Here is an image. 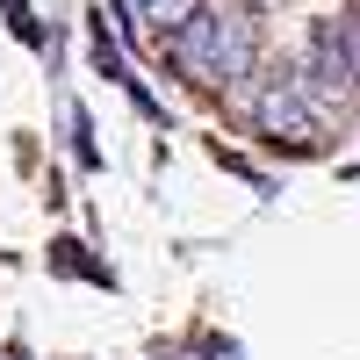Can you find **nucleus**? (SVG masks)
<instances>
[{"instance_id": "9d476101", "label": "nucleus", "mask_w": 360, "mask_h": 360, "mask_svg": "<svg viewBox=\"0 0 360 360\" xmlns=\"http://www.w3.org/2000/svg\"><path fill=\"white\" fill-rule=\"evenodd\" d=\"M0 360H22V353H0Z\"/></svg>"}, {"instance_id": "f03ea898", "label": "nucleus", "mask_w": 360, "mask_h": 360, "mask_svg": "<svg viewBox=\"0 0 360 360\" xmlns=\"http://www.w3.org/2000/svg\"><path fill=\"white\" fill-rule=\"evenodd\" d=\"M252 130L266 144H288V152H310L317 144V115H310V86L303 79H266L252 94Z\"/></svg>"}, {"instance_id": "0eeeda50", "label": "nucleus", "mask_w": 360, "mask_h": 360, "mask_svg": "<svg viewBox=\"0 0 360 360\" xmlns=\"http://www.w3.org/2000/svg\"><path fill=\"white\" fill-rule=\"evenodd\" d=\"M209 360H238V339H217V346H209Z\"/></svg>"}, {"instance_id": "1a4fd4ad", "label": "nucleus", "mask_w": 360, "mask_h": 360, "mask_svg": "<svg viewBox=\"0 0 360 360\" xmlns=\"http://www.w3.org/2000/svg\"><path fill=\"white\" fill-rule=\"evenodd\" d=\"M152 360H180V353H152Z\"/></svg>"}, {"instance_id": "39448f33", "label": "nucleus", "mask_w": 360, "mask_h": 360, "mask_svg": "<svg viewBox=\"0 0 360 360\" xmlns=\"http://www.w3.org/2000/svg\"><path fill=\"white\" fill-rule=\"evenodd\" d=\"M65 130H72V152H79V166H101V152H94V123H86V108H65Z\"/></svg>"}, {"instance_id": "6e6552de", "label": "nucleus", "mask_w": 360, "mask_h": 360, "mask_svg": "<svg viewBox=\"0 0 360 360\" xmlns=\"http://www.w3.org/2000/svg\"><path fill=\"white\" fill-rule=\"evenodd\" d=\"M346 29H353V44H360V0H353V22H346Z\"/></svg>"}, {"instance_id": "7ed1b4c3", "label": "nucleus", "mask_w": 360, "mask_h": 360, "mask_svg": "<svg viewBox=\"0 0 360 360\" xmlns=\"http://www.w3.org/2000/svg\"><path fill=\"white\" fill-rule=\"evenodd\" d=\"M310 94H324V101H353L360 94V44H353V29H339V22H317L310 29Z\"/></svg>"}, {"instance_id": "20e7f679", "label": "nucleus", "mask_w": 360, "mask_h": 360, "mask_svg": "<svg viewBox=\"0 0 360 360\" xmlns=\"http://www.w3.org/2000/svg\"><path fill=\"white\" fill-rule=\"evenodd\" d=\"M195 8H202V0H137V15L152 22V29H180Z\"/></svg>"}, {"instance_id": "423d86ee", "label": "nucleus", "mask_w": 360, "mask_h": 360, "mask_svg": "<svg viewBox=\"0 0 360 360\" xmlns=\"http://www.w3.org/2000/svg\"><path fill=\"white\" fill-rule=\"evenodd\" d=\"M0 15H8V29L22 44H44V29H37V15H29V0H0Z\"/></svg>"}, {"instance_id": "f257e3e1", "label": "nucleus", "mask_w": 360, "mask_h": 360, "mask_svg": "<svg viewBox=\"0 0 360 360\" xmlns=\"http://www.w3.org/2000/svg\"><path fill=\"white\" fill-rule=\"evenodd\" d=\"M173 37H180L173 44L180 72L202 86H238L252 72V15H238V8H195Z\"/></svg>"}]
</instances>
